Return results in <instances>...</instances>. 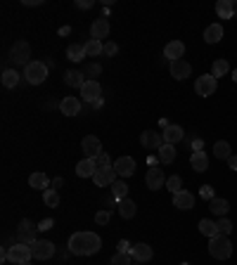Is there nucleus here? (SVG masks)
<instances>
[{"mask_svg":"<svg viewBox=\"0 0 237 265\" xmlns=\"http://www.w3.org/2000/svg\"><path fill=\"white\" fill-rule=\"evenodd\" d=\"M152 256H154L152 246H147L145 242L133 244V251H131V258H133V260H138V263H147V260H152Z\"/></svg>","mask_w":237,"mask_h":265,"instance_id":"a211bd4d","label":"nucleus"},{"mask_svg":"<svg viewBox=\"0 0 237 265\" xmlns=\"http://www.w3.org/2000/svg\"><path fill=\"white\" fill-rule=\"evenodd\" d=\"M95 171H97L95 159H83V161L76 164V175H79V178H93Z\"/></svg>","mask_w":237,"mask_h":265,"instance_id":"5701e85b","label":"nucleus"},{"mask_svg":"<svg viewBox=\"0 0 237 265\" xmlns=\"http://www.w3.org/2000/svg\"><path fill=\"white\" fill-rule=\"evenodd\" d=\"M140 145L145 149H159L164 145V135L157 130H145V132H140Z\"/></svg>","mask_w":237,"mask_h":265,"instance_id":"2eb2a0df","label":"nucleus"},{"mask_svg":"<svg viewBox=\"0 0 237 265\" xmlns=\"http://www.w3.org/2000/svg\"><path fill=\"white\" fill-rule=\"evenodd\" d=\"M204 40L209 45H216V43H221L223 40V26L221 24H209L204 29Z\"/></svg>","mask_w":237,"mask_h":265,"instance_id":"4be33fe9","label":"nucleus"},{"mask_svg":"<svg viewBox=\"0 0 237 265\" xmlns=\"http://www.w3.org/2000/svg\"><path fill=\"white\" fill-rule=\"evenodd\" d=\"M93 5H95L93 0H76V8L79 10H90Z\"/></svg>","mask_w":237,"mask_h":265,"instance_id":"8fccbe9b","label":"nucleus"},{"mask_svg":"<svg viewBox=\"0 0 237 265\" xmlns=\"http://www.w3.org/2000/svg\"><path fill=\"white\" fill-rule=\"evenodd\" d=\"M173 206L181 211H192L195 209V194H190L188 189H181L178 194H173Z\"/></svg>","mask_w":237,"mask_h":265,"instance_id":"f3484780","label":"nucleus"},{"mask_svg":"<svg viewBox=\"0 0 237 265\" xmlns=\"http://www.w3.org/2000/svg\"><path fill=\"white\" fill-rule=\"evenodd\" d=\"M90 36L95 40H100V43H102V38H109V19L107 17H97L90 24Z\"/></svg>","mask_w":237,"mask_h":265,"instance_id":"4468645a","label":"nucleus"},{"mask_svg":"<svg viewBox=\"0 0 237 265\" xmlns=\"http://www.w3.org/2000/svg\"><path fill=\"white\" fill-rule=\"evenodd\" d=\"M111 196L118 202H124V199H128V185L124 182V180H116L114 185H111Z\"/></svg>","mask_w":237,"mask_h":265,"instance_id":"473e14b6","label":"nucleus"},{"mask_svg":"<svg viewBox=\"0 0 237 265\" xmlns=\"http://www.w3.org/2000/svg\"><path fill=\"white\" fill-rule=\"evenodd\" d=\"M209 211H211L213 216H221V218H225V213L230 211V204L225 202V199H221V196H213L211 202H209Z\"/></svg>","mask_w":237,"mask_h":265,"instance_id":"bb28decb","label":"nucleus"},{"mask_svg":"<svg viewBox=\"0 0 237 265\" xmlns=\"http://www.w3.org/2000/svg\"><path fill=\"white\" fill-rule=\"evenodd\" d=\"M116 249H118V253H131V251H133V244H128L126 239H121V242L116 244Z\"/></svg>","mask_w":237,"mask_h":265,"instance_id":"49530a36","label":"nucleus"},{"mask_svg":"<svg viewBox=\"0 0 237 265\" xmlns=\"http://www.w3.org/2000/svg\"><path fill=\"white\" fill-rule=\"evenodd\" d=\"M157 152H159L157 159L161 161V164H173V161H175V145H166V142H164Z\"/></svg>","mask_w":237,"mask_h":265,"instance_id":"cd10ccee","label":"nucleus"},{"mask_svg":"<svg viewBox=\"0 0 237 265\" xmlns=\"http://www.w3.org/2000/svg\"><path fill=\"white\" fill-rule=\"evenodd\" d=\"M216 88H218V78H213L211 74H206V76H199L195 81V93L199 97H211L216 93Z\"/></svg>","mask_w":237,"mask_h":265,"instance_id":"423d86ee","label":"nucleus"},{"mask_svg":"<svg viewBox=\"0 0 237 265\" xmlns=\"http://www.w3.org/2000/svg\"><path fill=\"white\" fill-rule=\"evenodd\" d=\"M52 227H55L52 218H45V220H40V223H38V230H40V232H47V230H52Z\"/></svg>","mask_w":237,"mask_h":265,"instance_id":"de8ad7c7","label":"nucleus"},{"mask_svg":"<svg viewBox=\"0 0 237 265\" xmlns=\"http://www.w3.org/2000/svg\"><path fill=\"white\" fill-rule=\"evenodd\" d=\"M31 249H33V258L36 260H47V258L55 256V244L47 242V239H36L31 244Z\"/></svg>","mask_w":237,"mask_h":265,"instance_id":"9d476101","label":"nucleus"},{"mask_svg":"<svg viewBox=\"0 0 237 265\" xmlns=\"http://www.w3.org/2000/svg\"><path fill=\"white\" fill-rule=\"evenodd\" d=\"M93 182L97 187H111L114 182H116V171H114V166H107V168H97L93 175Z\"/></svg>","mask_w":237,"mask_h":265,"instance_id":"1a4fd4ad","label":"nucleus"},{"mask_svg":"<svg viewBox=\"0 0 237 265\" xmlns=\"http://www.w3.org/2000/svg\"><path fill=\"white\" fill-rule=\"evenodd\" d=\"M95 164H97V168H107V166H114V164L109 161V154H104V152L97 156V159H95Z\"/></svg>","mask_w":237,"mask_h":265,"instance_id":"c03bdc74","label":"nucleus"},{"mask_svg":"<svg viewBox=\"0 0 237 265\" xmlns=\"http://www.w3.org/2000/svg\"><path fill=\"white\" fill-rule=\"evenodd\" d=\"M24 265H31V263H24Z\"/></svg>","mask_w":237,"mask_h":265,"instance_id":"13d9d810","label":"nucleus"},{"mask_svg":"<svg viewBox=\"0 0 237 265\" xmlns=\"http://www.w3.org/2000/svg\"><path fill=\"white\" fill-rule=\"evenodd\" d=\"M62 185H64V180H62V178H55V180H52V189H60Z\"/></svg>","mask_w":237,"mask_h":265,"instance_id":"603ef678","label":"nucleus"},{"mask_svg":"<svg viewBox=\"0 0 237 265\" xmlns=\"http://www.w3.org/2000/svg\"><path fill=\"white\" fill-rule=\"evenodd\" d=\"M216 15L221 19H232L235 17V3L232 0H218L216 3Z\"/></svg>","mask_w":237,"mask_h":265,"instance_id":"393cba45","label":"nucleus"},{"mask_svg":"<svg viewBox=\"0 0 237 265\" xmlns=\"http://www.w3.org/2000/svg\"><path fill=\"white\" fill-rule=\"evenodd\" d=\"M64 83L81 90V88L86 86V74H83V71H67V74H64Z\"/></svg>","mask_w":237,"mask_h":265,"instance_id":"a878e982","label":"nucleus"},{"mask_svg":"<svg viewBox=\"0 0 237 265\" xmlns=\"http://www.w3.org/2000/svg\"><path fill=\"white\" fill-rule=\"evenodd\" d=\"M81 97H83V102H97L100 97H102V86L97 83V81H86V86L81 88Z\"/></svg>","mask_w":237,"mask_h":265,"instance_id":"f8f14e48","label":"nucleus"},{"mask_svg":"<svg viewBox=\"0 0 237 265\" xmlns=\"http://www.w3.org/2000/svg\"><path fill=\"white\" fill-rule=\"evenodd\" d=\"M83 47H86V55H88V57L104 55V45L100 43V40H95V38H90L88 43H83Z\"/></svg>","mask_w":237,"mask_h":265,"instance_id":"f704fd0d","label":"nucleus"},{"mask_svg":"<svg viewBox=\"0 0 237 265\" xmlns=\"http://www.w3.org/2000/svg\"><path fill=\"white\" fill-rule=\"evenodd\" d=\"M183 55H185V43H183V40H171V43H166L164 57L168 59V62L183 59Z\"/></svg>","mask_w":237,"mask_h":265,"instance_id":"dca6fc26","label":"nucleus"},{"mask_svg":"<svg viewBox=\"0 0 237 265\" xmlns=\"http://www.w3.org/2000/svg\"><path fill=\"white\" fill-rule=\"evenodd\" d=\"M181 265H190V263H181Z\"/></svg>","mask_w":237,"mask_h":265,"instance_id":"4d7b16f0","label":"nucleus"},{"mask_svg":"<svg viewBox=\"0 0 237 265\" xmlns=\"http://www.w3.org/2000/svg\"><path fill=\"white\" fill-rule=\"evenodd\" d=\"M232 78H235V81H237V69H235V71H232Z\"/></svg>","mask_w":237,"mask_h":265,"instance_id":"5fc2aeb1","label":"nucleus"},{"mask_svg":"<svg viewBox=\"0 0 237 265\" xmlns=\"http://www.w3.org/2000/svg\"><path fill=\"white\" fill-rule=\"evenodd\" d=\"M100 71H102L100 64H88V67H86V76H97Z\"/></svg>","mask_w":237,"mask_h":265,"instance_id":"09e8293b","label":"nucleus"},{"mask_svg":"<svg viewBox=\"0 0 237 265\" xmlns=\"http://www.w3.org/2000/svg\"><path fill=\"white\" fill-rule=\"evenodd\" d=\"M31 258H33V249L29 244H15V246H10V263L24 265V263H31Z\"/></svg>","mask_w":237,"mask_h":265,"instance_id":"39448f33","label":"nucleus"},{"mask_svg":"<svg viewBox=\"0 0 237 265\" xmlns=\"http://www.w3.org/2000/svg\"><path fill=\"white\" fill-rule=\"evenodd\" d=\"M209 253H211L216 260H228L232 256V244L225 234H218V237H213L209 239Z\"/></svg>","mask_w":237,"mask_h":265,"instance_id":"f03ea898","label":"nucleus"},{"mask_svg":"<svg viewBox=\"0 0 237 265\" xmlns=\"http://www.w3.org/2000/svg\"><path fill=\"white\" fill-rule=\"evenodd\" d=\"M218 232L228 237V234L232 232V223H230L228 218H221V220H218Z\"/></svg>","mask_w":237,"mask_h":265,"instance_id":"79ce46f5","label":"nucleus"},{"mask_svg":"<svg viewBox=\"0 0 237 265\" xmlns=\"http://www.w3.org/2000/svg\"><path fill=\"white\" fill-rule=\"evenodd\" d=\"M161 135H164V142H166V145H175V142L185 140V130H183L181 125H166Z\"/></svg>","mask_w":237,"mask_h":265,"instance_id":"aec40b11","label":"nucleus"},{"mask_svg":"<svg viewBox=\"0 0 237 265\" xmlns=\"http://www.w3.org/2000/svg\"><path fill=\"white\" fill-rule=\"evenodd\" d=\"M199 232L204 234V237H209V239H213V237H218V223H213V220H199Z\"/></svg>","mask_w":237,"mask_h":265,"instance_id":"c85d7f7f","label":"nucleus"},{"mask_svg":"<svg viewBox=\"0 0 237 265\" xmlns=\"http://www.w3.org/2000/svg\"><path fill=\"white\" fill-rule=\"evenodd\" d=\"M109 220H111V213L107 209H102V211H97V213H95V223H97V225H109Z\"/></svg>","mask_w":237,"mask_h":265,"instance_id":"a19ab883","label":"nucleus"},{"mask_svg":"<svg viewBox=\"0 0 237 265\" xmlns=\"http://www.w3.org/2000/svg\"><path fill=\"white\" fill-rule=\"evenodd\" d=\"M228 71H230V67H228V62H225V59H216V62L211 64V76H213V78L225 76Z\"/></svg>","mask_w":237,"mask_h":265,"instance_id":"e433bc0d","label":"nucleus"},{"mask_svg":"<svg viewBox=\"0 0 237 265\" xmlns=\"http://www.w3.org/2000/svg\"><path fill=\"white\" fill-rule=\"evenodd\" d=\"M116 52H118V45H116V43H111V40H107V43H104V55L114 57Z\"/></svg>","mask_w":237,"mask_h":265,"instance_id":"a18cd8bd","label":"nucleus"},{"mask_svg":"<svg viewBox=\"0 0 237 265\" xmlns=\"http://www.w3.org/2000/svg\"><path fill=\"white\" fill-rule=\"evenodd\" d=\"M60 111H62L64 116H76V114H81V100H76V97H64L62 102H60Z\"/></svg>","mask_w":237,"mask_h":265,"instance_id":"6ab92c4d","label":"nucleus"},{"mask_svg":"<svg viewBox=\"0 0 237 265\" xmlns=\"http://www.w3.org/2000/svg\"><path fill=\"white\" fill-rule=\"evenodd\" d=\"M81 147L86 152V159H97V156L102 154V142H100V138H95V135H86L83 142H81Z\"/></svg>","mask_w":237,"mask_h":265,"instance_id":"9b49d317","label":"nucleus"},{"mask_svg":"<svg viewBox=\"0 0 237 265\" xmlns=\"http://www.w3.org/2000/svg\"><path fill=\"white\" fill-rule=\"evenodd\" d=\"M0 81H3L5 88H15L17 83H19V74H17V69H5L3 76H0Z\"/></svg>","mask_w":237,"mask_h":265,"instance_id":"c9c22d12","label":"nucleus"},{"mask_svg":"<svg viewBox=\"0 0 237 265\" xmlns=\"http://www.w3.org/2000/svg\"><path fill=\"white\" fill-rule=\"evenodd\" d=\"M10 59L15 62V67H29L31 64V45L26 40H17L12 50H10Z\"/></svg>","mask_w":237,"mask_h":265,"instance_id":"7ed1b4c3","label":"nucleus"},{"mask_svg":"<svg viewBox=\"0 0 237 265\" xmlns=\"http://www.w3.org/2000/svg\"><path fill=\"white\" fill-rule=\"evenodd\" d=\"M190 74H192V67H190L185 59H175V62H171V76H173L175 81H183V78H188Z\"/></svg>","mask_w":237,"mask_h":265,"instance_id":"412c9836","label":"nucleus"},{"mask_svg":"<svg viewBox=\"0 0 237 265\" xmlns=\"http://www.w3.org/2000/svg\"><path fill=\"white\" fill-rule=\"evenodd\" d=\"M116 209H118V216H121L124 220H131V218L135 216V202H131V199H124V202H118Z\"/></svg>","mask_w":237,"mask_h":265,"instance_id":"c756f323","label":"nucleus"},{"mask_svg":"<svg viewBox=\"0 0 237 265\" xmlns=\"http://www.w3.org/2000/svg\"><path fill=\"white\" fill-rule=\"evenodd\" d=\"M29 185H31L33 189H43V192H45L47 185H50V178H47L43 171H38V173H33L31 178H29Z\"/></svg>","mask_w":237,"mask_h":265,"instance_id":"7c9ffc66","label":"nucleus"},{"mask_svg":"<svg viewBox=\"0 0 237 265\" xmlns=\"http://www.w3.org/2000/svg\"><path fill=\"white\" fill-rule=\"evenodd\" d=\"M199 196L206 199V202H211V199H213V187H211V185H202V187H199Z\"/></svg>","mask_w":237,"mask_h":265,"instance_id":"37998d69","label":"nucleus"},{"mask_svg":"<svg viewBox=\"0 0 237 265\" xmlns=\"http://www.w3.org/2000/svg\"><path fill=\"white\" fill-rule=\"evenodd\" d=\"M131 260H133V258H131V253H114V256H111V260H109V265H131Z\"/></svg>","mask_w":237,"mask_h":265,"instance_id":"ea45409f","label":"nucleus"},{"mask_svg":"<svg viewBox=\"0 0 237 265\" xmlns=\"http://www.w3.org/2000/svg\"><path fill=\"white\" fill-rule=\"evenodd\" d=\"M213 154H216V159H225L228 161L230 156H232V147H230V142H216L213 145Z\"/></svg>","mask_w":237,"mask_h":265,"instance_id":"72a5a7b5","label":"nucleus"},{"mask_svg":"<svg viewBox=\"0 0 237 265\" xmlns=\"http://www.w3.org/2000/svg\"><path fill=\"white\" fill-rule=\"evenodd\" d=\"M114 171L121 178H131L135 173V159L133 156H118L116 161H114Z\"/></svg>","mask_w":237,"mask_h":265,"instance_id":"ddd939ff","label":"nucleus"},{"mask_svg":"<svg viewBox=\"0 0 237 265\" xmlns=\"http://www.w3.org/2000/svg\"><path fill=\"white\" fill-rule=\"evenodd\" d=\"M36 230H38V225H33L31 220L24 218L19 223V227H17V244H29L31 246L36 242Z\"/></svg>","mask_w":237,"mask_h":265,"instance_id":"0eeeda50","label":"nucleus"},{"mask_svg":"<svg viewBox=\"0 0 237 265\" xmlns=\"http://www.w3.org/2000/svg\"><path fill=\"white\" fill-rule=\"evenodd\" d=\"M166 189H168V192H173V194H178V192L183 189L181 175H171V178L166 180Z\"/></svg>","mask_w":237,"mask_h":265,"instance_id":"58836bf2","label":"nucleus"},{"mask_svg":"<svg viewBox=\"0 0 237 265\" xmlns=\"http://www.w3.org/2000/svg\"><path fill=\"white\" fill-rule=\"evenodd\" d=\"M67 57H69L71 62H83V57H88L86 47L79 45V43H71V45L67 47Z\"/></svg>","mask_w":237,"mask_h":265,"instance_id":"2f4dec72","label":"nucleus"},{"mask_svg":"<svg viewBox=\"0 0 237 265\" xmlns=\"http://www.w3.org/2000/svg\"><path fill=\"white\" fill-rule=\"evenodd\" d=\"M235 17H237V5H235Z\"/></svg>","mask_w":237,"mask_h":265,"instance_id":"6e6d98bb","label":"nucleus"},{"mask_svg":"<svg viewBox=\"0 0 237 265\" xmlns=\"http://www.w3.org/2000/svg\"><path fill=\"white\" fill-rule=\"evenodd\" d=\"M69 31H71L69 26H62V29H60V36H67V33H69Z\"/></svg>","mask_w":237,"mask_h":265,"instance_id":"864d4df0","label":"nucleus"},{"mask_svg":"<svg viewBox=\"0 0 237 265\" xmlns=\"http://www.w3.org/2000/svg\"><path fill=\"white\" fill-rule=\"evenodd\" d=\"M228 166L232 168V171H237V156H235V154H232V156L228 159Z\"/></svg>","mask_w":237,"mask_h":265,"instance_id":"3c124183","label":"nucleus"},{"mask_svg":"<svg viewBox=\"0 0 237 265\" xmlns=\"http://www.w3.org/2000/svg\"><path fill=\"white\" fill-rule=\"evenodd\" d=\"M190 166H192V171L204 173L206 168H209V156H206L204 152H192V156H190Z\"/></svg>","mask_w":237,"mask_h":265,"instance_id":"b1692460","label":"nucleus"},{"mask_svg":"<svg viewBox=\"0 0 237 265\" xmlns=\"http://www.w3.org/2000/svg\"><path fill=\"white\" fill-rule=\"evenodd\" d=\"M24 78H26V83H31V86H40L47 78V64L45 62H31L24 69Z\"/></svg>","mask_w":237,"mask_h":265,"instance_id":"20e7f679","label":"nucleus"},{"mask_svg":"<svg viewBox=\"0 0 237 265\" xmlns=\"http://www.w3.org/2000/svg\"><path fill=\"white\" fill-rule=\"evenodd\" d=\"M145 185H147V189H152V192H159V189L166 185L164 171H161L159 166H150V171L145 175Z\"/></svg>","mask_w":237,"mask_h":265,"instance_id":"6e6552de","label":"nucleus"},{"mask_svg":"<svg viewBox=\"0 0 237 265\" xmlns=\"http://www.w3.org/2000/svg\"><path fill=\"white\" fill-rule=\"evenodd\" d=\"M102 249V239L95 232H74L69 237V251L74 256H93Z\"/></svg>","mask_w":237,"mask_h":265,"instance_id":"f257e3e1","label":"nucleus"},{"mask_svg":"<svg viewBox=\"0 0 237 265\" xmlns=\"http://www.w3.org/2000/svg\"><path fill=\"white\" fill-rule=\"evenodd\" d=\"M43 202H45V206L55 209L57 204H60V194H57V189H45V192H43Z\"/></svg>","mask_w":237,"mask_h":265,"instance_id":"4c0bfd02","label":"nucleus"}]
</instances>
